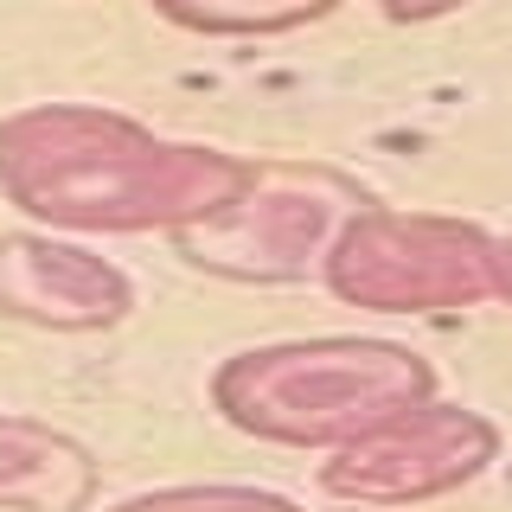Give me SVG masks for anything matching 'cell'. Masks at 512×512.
<instances>
[{
    "mask_svg": "<svg viewBox=\"0 0 512 512\" xmlns=\"http://www.w3.org/2000/svg\"><path fill=\"white\" fill-rule=\"evenodd\" d=\"M340 0H154L160 20L186 32H212V39H250V32H288L327 20Z\"/></svg>",
    "mask_w": 512,
    "mask_h": 512,
    "instance_id": "cell-8",
    "label": "cell"
},
{
    "mask_svg": "<svg viewBox=\"0 0 512 512\" xmlns=\"http://www.w3.org/2000/svg\"><path fill=\"white\" fill-rule=\"evenodd\" d=\"M493 455H500V429L480 410L416 404L333 448V461H320V487L359 506H416L448 487H468Z\"/></svg>",
    "mask_w": 512,
    "mask_h": 512,
    "instance_id": "cell-5",
    "label": "cell"
},
{
    "mask_svg": "<svg viewBox=\"0 0 512 512\" xmlns=\"http://www.w3.org/2000/svg\"><path fill=\"white\" fill-rule=\"evenodd\" d=\"M500 295L512 301V237H500Z\"/></svg>",
    "mask_w": 512,
    "mask_h": 512,
    "instance_id": "cell-11",
    "label": "cell"
},
{
    "mask_svg": "<svg viewBox=\"0 0 512 512\" xmlns=\"http://www.w3.org/2000/svg\"><path fill=\"white\" fill-rule=\"evenodd\" d=\"M436 372L397 340L320 333V340L250 346L212 372V404L231 429L282 448H340L384 416L429 404Z\"/></svg>",
    "mask_w": 512,
    "mask_h": 512,
    "instance_id": "cell-2",
    "label": "cell"
},
{
    "mask_svg": "<svg viewBox=\"0 0 512 512\" xmlns=\"http://www.w3.org/2000/svg\"><path fill=\"white\" fill-rule=\"evenodd\" d=\"M365 212V192L327 167H263L250 160V180L218 205L212 218L173 231L192 269L231 282H295L327 256L340 224Z\"/></svg>",
    "mask_w": 512,
    "mask_h": 512,
    "instance_id": "cell-4",
    "label": "cell"
},
{
    "mask_svg": "<svg viewBox=\"0 0 512 512\" xmlns=\"http://www.w3.org/2000/svg\"><path fill=\"white\" fill-rule=\"evenodd\" d=\"M109 512H301V506L288 500V493H269V487H231V480H212V487L135 493V500H122Z\"/></svg>",
    "mask_w": 512,
    "mask_h": 512,
    "instance_id": "cell-9",
    "label": "cell"
},
{
    "mask_svg": "<svg viewBox=\"0 0 512 512\" xmlns=\"http://www.w3.org/2000/svg\"><path fill=\"white\" fill-rule=\"evenodd\" d=\"M320 276L340 301L372 314L474 308L500 295V237L429 212H352L320 256Z\"/></svg>",
    "mask_w": 512,
    "mask_h": 512,
    "instance_id": "cell-3",
    "label": "cell"
},
{
    "mask_svg": "<svg viewBox=\"0 0 512 512\" xmlns=\"http://www.w3.org/2000/svg\"><path fill=\"white\" fill-rule=\"evenodd\" d=\"M96 461L77 436L32 416H0V512H84Z\"/></svg>",
    "mask_w": 512,
    "mask_h": 512,
    "instance_id": "cell-7",
    "label": "cell"
},
{
    "mask_svg": "<svg viewBox=\"0 0 512 512\" xmlns=\"http://www.w3.org/2000/svg\"><path fill=\"white\" fill-rule=\"evenodd\" d=\"M244 180L250 160L96 103H32L0 122V192L52 231H186Z\"/></svg>",
    "mask_w": 512,
    "mask_h": 512,
    "instance_id": "cell-1",
    "label": "cell"
},
{
    "mask_svg": "<svg viewBox=\"0 0 512 512\" xmlns=\"http://www.w3.org/2000/svg\"><path fill=\"white\" fill-rule=\"evenodd\" d=\"M455 7H468V0H384L391 20H436V13H455Z\"/></svg>",
    "mask_w": 512,
    "mask_h": 512,
    "instance_id": "cell-10",
    "label": "cell"
},
{
    "mask_svg": "<svg viewBox=\"0 0 512 512\" xmlns=\"http://www.w3.org/2000/svg\"><path fill=\"white\" fill-rule=\"evenodd\" d=\"M135 308V282L84 244L39 231L0 237V314L45 333H96Z\"/></svg>",
    "mask_w": 512,
    "mask_h": 512,
    "instance_id": "cell-6",
    "label": "cell"
}]
</instances>
